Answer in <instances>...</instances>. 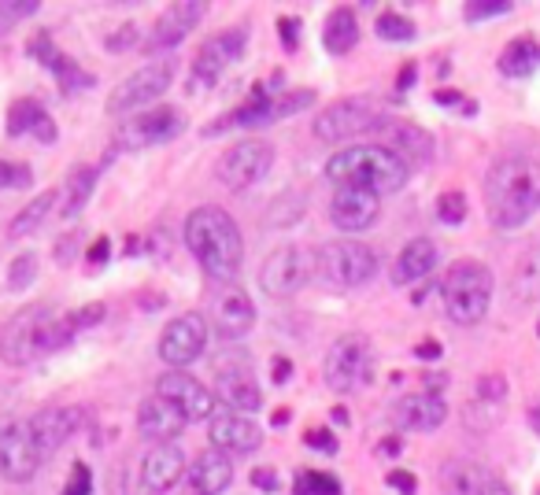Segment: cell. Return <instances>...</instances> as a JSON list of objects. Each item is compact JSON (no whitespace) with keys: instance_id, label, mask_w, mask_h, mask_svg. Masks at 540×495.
I'll return each instance as SVG.
<instances>
[{"instance_id":"obj_25","label":"cell","mask_w":540,"mask_h":495,"mask_svg":"<svg viewBox=\"0 0 540 495\" xmlns=\"http://www.w3.org/2000/svg\"><path fill=\"white\" fill-rule=\"evenodd\" d=\"M330 222L344 233L370 230L378 222V196L367 189H337L330 200Z\"/></svg>"},{"instance_id":"obj_23","label":"cell","mask_w":540,"mask_h":495,"mask_svg":"<svg viewBox=\"0 0 540 495\" xmlns=\"http://www.w3.org/2000/svg\"><path fill=\"white\" fill-rule=\"evenodd\" d=\"M374 133L381 137V145L393 148L396 156L404 159L407 167H411V163H430L433 159V137L422 130V126H415V122L385 119V115H381Z\"/></svg>"},{"instance_id":"obj_60","label":"cell","mask_w":540,"mask_h":495,"mask_svg":"<svg viewBox=\"0 0 540 495\" xmlns=\"http://www.w3.org/2000/svg\"><path fill=\"white\" fill-rule=\"evenodd\" d=\"M330 418H333V425H348V422H352V418H348V411H344V407H333Z\"/></svg>"},{"instance_id":"obj_24","label":"cell","mask_w":540,"mask_h":495,"mask_svg":"<svg viewBox=\"0 0 540 495\" xmlns=\"http://www.w3.org/2000/svg\"><path fill=\"white\" fill-rule=\"evenodd\" d=\"M185 425H189L185 414L174 407L171 399H163L160 392H152V396L137 407V429H141V436L156 440V444H174V440L182 436Z\"/></svg>"},{"instance_id":"obj_61","label":"cell","mask_w":540,"mask_h":495,"mask_svg":"<svg viewBox=\"0 0 540 495\" xmlns=\"http://www.w3.org/2000/svg\"><path fill=\"white\" fill-rule=\"evenodd\" d=\"M270 422H274V425H285V422H289V411H285V407H282V411H274V418H270Z\"/></svg>"},{"instance_id":"obj_27","label":"cell","mask_w":540,"mask_h":495,"mask_svg":"<svg viewBox=\"0 0 540 495\" xmlns=\"http://www.w3.org/2000/svg\"><path fill=\"white\" fill-rule=\"evenodd\" d=\"M234 484V459L222 451H204L189 470H185V492L189 495H222Z\"/></svg>"},{"instance_id":"obj_50","label":"cell","mask_w":540,"mask_h":495,"mask_svg":"<svg viewBox=\"0 0 540 495\" xmlns=\"http://www.w3.org/2000/svg\"><path fill=\"white\" fill-rule=\"evenodd\" d=\"M130 45H137V26L134 23H126L119 34L108 37V52H123V49H130Z\"/></svg>"},{"instance_id":"obj_39","label":"cell","mask_w":540,"mask_h":495,"mask_svg":"<svg viewBox=\"0 0 540 495\" xmlns=\"http://www.w3.org/2000/svg\"><path fill=\"white\" fill-rule=\"evenodd\" d=\"M293 495H341V481L333 473L304 470L293 481Z\"/></svg>"},{"instance_id":"obj_47","label":"cell","mask_w":540,"mask_h":495,"mask_svg":"<svg viewBox=\"0 0 540 495\" xmlns=\"http://www.w3.org/2000/svg\"><path fill=\"white\" fill-rule=\"evenodd\" d=\"M507 396V381L500 374H489L478 381V403H500Z\"/></svg>"},{"instance_id":"obj_56","label":"cell","mask_w":540,"mask_h":495,"mask_svg":"<svg viewBox=\"0 0 540 495\" xmlns=\"http://www.w3.org/2000/svg\"><path fill=\"white\" fill-rule=\"evenodd\" d=\"M289 374H293V363H289V359H278V363H274V381L282 385V381H285Z\"/></svg>"},{"instance_id":"obj_53","label":"cell","mask_w":540,"mask_h":495,"mask_svg":"<svg viewBox=\"0 0 540 495\" xmlns=\"http://www.w3.org/2000/svg\"><path fill=\"white\" fill-rule=\"evenodd\" d=\"M108 255H111V241H108V237H97V241H93V248L86 252V263L100 266L104 259H108Z\"/></svg>"},{"instance_id":"obj_46","label":"cell","mask_w":540,"mask_h":495,"mask_svg":"<svg viewBox=\"0 0 540 495\" xmlns=\"http://www.w3.org/2000/svg\"><path fill=\"white\" fill-rule=\"evenodd\" d=\"M63 495H93V473H89L86 462H74L71 477L63 484Z\"/></svg>"},{"instance_id":"obj_41","label":"cell","mask_w":540,"mask_h":495,"mask_svg":"<svg viewBox=\"0 0 540 495\" xmlns=\"http://www.w3.org/2000/svg\"><path fill=\"white\" fill-rule=\"evenodd\" d=\"M37 12V0H0V34H8L12 26L26 23Z\"/></svg>"},{"instance_id":"obj_33","label":"cell","mask_w":540,"mask_h":495,"mask_svg":"<svg viewBox=\"0 0 540 495\" xmlns=\"http://www.w3.org/2000/svg\"><path fill=\"white\" fill-rule=\"evenodd\" d=\"M93 189H97V167L78 163V167L67 174V182H63V189H60V215L67 218V222L82 215L89 204V196H93Z\"/></svg>"},{"instance_id":"obj_55","label":"cell","mask_w":540,"mask_h":495,"mask_svg":"<svg viewBox=\"0 0 540 495\" xmlns=\"http://www.w3.org/2000/svg\"><path fill=\"white\" fill-rule=\"evenodd\" d=\"M378 451L381 455H389V459H396V455L404 451V444H400V436H385V440L378 444Z\"/></svg>"},{"instance_id":"obj_7","label":"cell","mask_w":540,"mask_h":495,"mask_svg":"<svg viewBox=\"0 0 540 495\" xmlns=\"http://www.w3.org/2000/svg\"><path fill=\"white\" fill-rule=\"evenodd\" d=\"M322 374H326V385L333 392H356L370 381L374 374V348H370L367 337H359V333H344L330 344L326 351V366H322Z\"/></svg>"},{"instance_id":"obj_54","label":"cell","mask_w":540,"mask_h":495,"mask_svg":"<svg viewBox=\"0 0 540 495\" xmlns=\"http://www.w3.org/2000/svg\"><path fill=\"white\" fill-rule=\"evenodd\" d=\"M415 355L422 363H437V359H441V344H437V340H422L415 348Z\"/></svg>"},{"instance_id":"obj_34","label":"cell","mask_w":540,"mask_h":495,"mask_svg":"<svg viewBox=\"0 0 540 495\" xmlns=\"http://www.w3.org/2000/svg\"><path fill=\"white\" fill-rule=\"evenodd\" d=\"M356 41H359V23H356V15H352V8H333L326 26H322V45H326V52L344 56V52L356 49Z\"/></svg>"},{"instance_id":"obj_2","label":"cell","mask_w":540,"mask_h":495,"mask_svg":"<svg viewBox=\"0 0 540 495\" xmlns=\"http://www.w3.org/2000/svg\"><path fill=\"white\" fill-rule=\"evenodd\" d=\"M485 211L496 230H522L540 211V163L533 156L496 159L485 174Z\"/></svg>"},{"instance_id":"obj_15","label":"cell","mask_w":540,"mask_h":495,"mask_svg":"<svg viewBox=\"0 0 540 495\" xmlns=\"http://www.w3.org/2000/svg\"><path fill=\"white\" fill-rule=\"evenodd\" d=\"M378 119L381 115L370 108L367 100H337V104H330L319 115L315 137L326 141V145H344V141H352L359 133H374Z\"/></svg>"},{"instance_id":"obj_62","label":"cell","mask_w":540,"mask_h":495,"mask_svg":"<svg viewBox=\"0 0 540 495\" xmlns=\"http://www.w3.org/2000/svg\"><path fill=\"white\" fill-rule=\"evenodd\" d=\"M537 337H540V326H537Z\"/></svg>"},{"instance_id":"obj_48","label":"cell","mask_w":540,"mask_h":495,"mask_svg":"<svg viewBox=\"0 0 540 495\" xmlns=\"http://www.w3.org/2000/svg\"><path fill=\"white\" fill-rule=\"evenodd\" d=\"M304 444L311 447V451H322V455H337V436H333L330 429H307Z\"/></svg>"},{"instance_id":"obj_11","label":"cell","mask_w":540,"mask_h":495,"mask_svg":"<svg viewBox=\"0 0 540 495\" xmlns=\"http://www.w3.org/2000/svg\"><path fill=\"white\" fill-rule=\"evenodd\" d=\"M41 447L34 440V429L23 418H4L0 422V477L12 484H26L41 470Z\"/></svg>"},{"instance_id":"obj_10","label":"cell","mask_w":540,"mask_h":495,"mask_svg":"<svg viewBox=\"0 0 540 495\" xmlns=\"http://www.w3.org/2000/svg\"><path fill=\"white\" fill-rule=\"evenodd\" d=\"M185 130V111L182 108H148L141 115H130L119 122L115 130V148L123 152H141L152 145H167Z\"/></svg>"},{"instance_id":"obj_1","label":"cell","mask_w":540,"mask_h":495,"mask_svg":"<svg viewBox=\"0 0 540 495\" xmlns=\"http://www.w3.org/2000/svg\"><path fill=\"white\" fill-rule=\"evenodd\" d=\"M185 248L197 255L204 278L215 285H234L245 266V241L230 211L204 204L185 218Z\"/></svg>"},{"instance_id":"obj_58","label":"cell","mask_w":540,"mask_h":495,"mask_svg":"<svg viewBox=\"0 0 540 495\" xmlns=\"http://www.w3.org/2000/svg\"><path fill=\"white\" fill-rule=\"evenodd\" d=\"M529 425H533V433L540 436V396L533 399V407H529Z\"/></svg>"},{"instance_id":"obj_35","label":"cell","mask_w":540,"mask_h":495,"mask_svg":"<svg viewBox=\"0 0 540 495\" xmlns=\"http://www.w3.org/2000/svg\"><path fill=\"white\" fill-rule=\"evenodd\" d=\"M511 296H515L518 303H540V241L515 263Z\"/></svg>"},{"instance_id":"obj_17","label":"cell","mask_w":540,"mask_h":495,"mask_svg":"<svg viewBox=\"0 0 540 495\" xmlns=\"http://www.w3.org/2000/svg\"><path fill=\"white\" fill-rule=\"evenodd\" d=\"M307 281V266L304 255L296 252L293 244H282L263 259L259 266V289L270 300H289L293 292H300V285Z\"/></svg>"},{"instance_id":"obj_40","label":"cell","mask_w":540,"mask_h":495,"mask_svg":"<svg viewBox=\"0 0 540 495\" xmlns=\"http://www.w3.org/2000/svg\"><path fill=\"white\" fill-rule=\"evenodd\" d=\"M378 37H385V41H411V37H415V23L400 12H381Z\"/></svg>"},{"instance_id":"obj_59","label":"cell","mask_w":540,"mask_h":495,"mask_svg":"<svg viewBox=\"0 0 540 495\" xmlns=\"http://www.w3.org/2000/svg\"><path fill=\"white\" fill-rule=\"evenodd\" d=\"M455 100H459L455 89H441V93H437V104H455Z\"/></svg>"},{"instance_id":"obj_16","label":"cell","mask_w":540,"mask_h":495,"mask_svg":"<svg viewBox=\"0 0 540 495\" xmlns=\"http://www.w3.org/2000/svg\"><path fill=\"white\" fill-rule=\"evenodd\" d=\"M204 12H208V4H204V0H182V4H171V8L152 23V30H148L145 41H141L145 52L148 56L174 52L185 37L197 30V23L204 19Z\"/></svg>"},{"instance_id":"obj_5","label":"cell","mask_w":540,"mask_h":495,"mask_svg":"<svg viewBox=\"0 0 540 495\" xmlns=\"http://www.w3.org/2000/svg\"><path fill=\"white\" fill-rule=\"evenodd\" d=\"M492 270L478 259H459V263L444 274L441 281V300L444 311L455 326H478L489 314L492 303Z\"/></svg>"},{"instance_id":"obj_32","label":"cell","mask_w":540,"mask_h":495,"mask_svg":"<svg viewBox=\"0 0 540 495\" xmlns=\"http://www.w3.org/2000/svg\"><path fill=\"white\" fill-rule=\"evenodd\" d=\"M8 133L12 137H23V133H34L37 141H56V122L49 119V111L41 108V100L26 97V100H15L12 108H8Z\"/></svg>"},{"instance_id":"obj_42","label":"cell","mask_w":540,"mask_h":495,"mask_svg":"<svg viewBox=\"0 0 540 495\" xmlns=\"http://www.w3.org/2000/svg\"><path fill=\"white\" fill-rule=\"evenodd\" d=\"M437 218H441L444 226H459L463 218H467V196L463 193H441L437 196Z\"/></svg>"},{"instance_id":"obj_26","label":"cell","mask_w":540,"mask_h":495,"mask_svg":"<svg viewBox=\"0 0 540 495\" xmlns=\"http://www.w3.org/2000/svg\"><path fill=\"white\" fill-rule=\"evenodd\" d=\"M26 52L34 56V60H41L45 67H49L56 78H60V89L67 93V97H74V93H82V89H89V85H97V78L89 71H82L78 63L71 60V56H63L56 45H52L49 34H37L30 45H26Z\"/></svg>"},{"instance_id":"obj_8","label":"cell","mask_w":540,"mask_h":495,"mask_svg":"<svg viewBox=\"0 0 540 495\" xmlns=\"http://www.w3.org/2000/svg\"><path fill=\"white\" fill-rule=\"evenodd\" d=\"M174 82V63L171 60H156L137 67L130 78L115 85V93L108 97V115H141L148 111L152 100H160Z\"/></svg>"},{"instance_id":"obj_43","label":"cell","mask_w":540,"mask_h":495,"mask_svg":"<svg viewBox=\"0 0 540 495\" xmlns=\"http://www.w3.org/2000/svg\"><path fill=\"white\" fill-rule=\"evenodd\" d=\"M37 278V255L34 252H23L19 259L12 263V274H8V285H12L15 292H23L26 285H34Z\"/></svg>"},{"instance_id":"obj_12","label":"cell","mask_w":540,"mask_h":495,"mask_svg":"<svg viewBox=\"0 0 540 495\" xmlns=\"http://www.w3.org/2000/svg\"><path fill=\"white\" fill-rule=\"evenodd\" d=\"M49 303H30L23 311L8 318V326L0 329V359L8 366H26L41 359V326H45Z\"/></svg>"},{"instance_id":"obj_22","label":"cell","mask_w":540,"mask_h":495,"mask_svg":"<svg viewBox=\"0 0 540 495\" xmlns=\"http://www.w3.org/2000/svg\"><path fill=\"white\" fill-rule=\"evenodd\" d=\"M208 436L215 451H222V455H252V451L263 447V429L237 411L215 414L208 425Z\"/></svg>"},{"instance_id":"obj_51","label":"cell","mask_w":540,"mask_h":495,"mask_svg":"<svg viewBox=\"0 0 540 495\" xmlns=\"http://www.w3.org/2000/svg\"><path fill=\"white\" fill-rule=\"evenodd\" d=\"M385 481H389V488H396L400 495H415V488H418L415 473H407V470H393Z\"/></svg>"},{"instance_id":"obj_45","label":"cell","mask_w":540,"mask_h":495,"mask_svg":"<svg viewBox=\"0 0 540 495\" xmlns=\"http://www.w3.org/2000/svg\"><path fill=\"white\" fill-rule=\"evenodd\" d=\"M507 12H511V0H474V4H467V23H481V19Z\"/></svg>"},{"instance_id":"obj_20","label":"cell","mask_w":540,"mask_h":495,"mask_svg":"<svg viewBox=\"0 0 540 495\" xmlns=\"http://www.w3.org/2000/svg\"><path fill=\"white\" fill-rule=\"evenodd\" d=\"M444 418H448V403L437 388H426V392H407V396L396 399L393 407V422L407 433H433L441 429Z\"/></svg>"},{"instance_id":"obj_36","label":"cell","mask_w":540,"mask_h":495,"mask_svg":"<svg viewBox=\"0 0 540 495\" xmlns=\"http://www.w3.org/2000/svg\"><path fill=\"white\" fill-rule=\"evenodd\" d=\"M56 207H60V193H56V189L34 196V200H30V204H26L23 211L12 218V226H8V237H12V241H23V237H30V233H34L37 226H41V222H45V218L56 211Z\"/></svg>"},{"instance_id":"obj_57","label":"cell","mask_w":540,"mask_h":495,"mask_svg":"<svg viewBox=\"0 0 540 495\" xmlns=\"http://www.w3.org/2000/svg\"><path fill=\"white\" fill-rule=\"evenodd\" d=\"M411 82H415V63H407L404 71H400V82H396V89L404 93V89H407V85H411Z\"/></svg>"},{"instance_id":"obj_63","label":"cell","mask_w":540,"mask_h":495,"mask_svg":"<svg viewBox=\"0 0 540 495\" xmlns=\"http://www.w3.org/2000/svg\"><path fill=\"white\" fill-rule=\"evenodd\" d=\"M537 495H540V492H537Z\"/></svg>"},{"instance_id":"obj_30","label":"cell","mask_w":540,"mask_h":495,"mask_svg":"<svg viewBox=\"0 0 540 495\" xmlns=\"http://www.w3.org/2000/svg\"><path fill=\"white\" fill-rule=\"evenodd\" d=\"M215 396L230 403V411L237 414H252L263 407V388L248 366H234V370H219V381H215Z\"/></svg>"},{"instance_id":"obj_28","label":"cell","mask_w":540,"mask_h":495,"mask_svg":"<svg viewBox=\"0 0 540 495\" xmlns=\"http://www.w3.org/2000/svg\"><path fill=\"white\" fill-rule=\"evenodd\" d=\"M78 425H82V411H78V407H49V411H37L34 418H30L34 440H37V447H41V455H45V459L56 455V451L71 440Z\"/></svg>"},{"instance_id":"obj_18","label":"cell","mask_w":540,"mask_h":495,"mask_svg":"<svg viewBox=\"0 0 540 495\" xmlns=\"http://www.w3.org/2000/svg\"><path fill=\"white\" fill-rule=\"evenodd\" d=\"M156 392L163 399H171L174 407L185 414V422H204V418H215V392L204 388L193 374L185 370H167V374L156 381Z\"/></svg>"},{"instance_id":"obj_3","label":"cell","mask_w":540,"mask_h":495,"mask_svg":"<svg viewBox=\"0 0 540 495\" xmlns=\"http://www.w3.org/2000/svg\"><path fill=\"white\" fill-rule=\"evenodd\" d=\"M411 178V167L385 145H348L326 163V182L337 189H367L374 196L400 193Z\"/></svg>"},{"instance_id":"obj_9","label":"cell","mask_w":540,"mask_h":495,"mask_svg":"<svg viewBox=\"0 0 540 495\" xmlns=\"http://www.w3.org/2000/svg\"><path fill=\"white\" fill-rule=\"evenodd\" d=\"M248 45V30L245 26H234V30H222V34H211L204 45L197 49L193 56V71H189V89L200 93V89H211V85L219 82L222 74L230 71L237 60H241V52Z\"/></svg>"},{"instance_id":"obj_31","label":"cell","mask_w":540,"mask_h":495,"mask_svg":"<svg viewBox=\"0 0 540 495\" xmlns=\"http://www.w3.org/2000/svg\"><path fill=\"white\" fill-rule=\"evenodd\" d=\"M437 244L430 237H415V241L404 244V252L396 255L393 263V285H415V281L430 278L437 270Z\"/></svg>"},{"instance_id":"obj_14","label":"cell","mask_w":540,"mask_h":495,"mask_svg":"<svg viewBox=\"0 0 540 495\" xmlns=\"http://www.w3.org/2000/svg\"><path fill=\"white\" fill-rule=\"evenodd\" d=\"M208 337H211V326L208 318L200 311H185L178 314L171 326L163 329L160 337V359L171 370H185L189 363H197L204 348H208Z\"/></svg>"},{"instance_id":"obj_49","label":"cell","mask_w":540,"mask_h":495,"mask_svg":"<svg viewBox=\"0 0 540 495\" xmlns=\"http://www.w3.org/2000/svg\"><path fill=\"white\" fill-rule=\"evenodd\" d=\"M278 34H282V45L289 52L300 49V19H293V15H282V19H278Z\"/></svg>"},{"instance_id":"obj_44","label":"cell","mask_w":540,"mask_h":495,"mask_svg":"<svg viewBox=\"0 0 540 495\" xmlns=\"http://www.w3.org/2000/svg\"><path fill=\"white\" fill-rule=\"evenodd\" d=\"M34 182V170L26 163H12V159H0V189H26Z\"/></svg>"},{"instance_id":"obj_37","label":"cell","mask_w":540,"mask_h":495,"mask_svg":"<svg viewBox=\"0 0 540 495\" xmlns=\"http://www.w3.org/2000/svg\"><path fill=\"white\" fill-rule=\"evenodd\" d=\"M537 63H540V45H537V41H529V37H515V41L504 49V56H500V71H504L507 78H529V74L537 71Z\"/></svg>"},{"instance_id":"obj_4","label":"cell","mask_w":540,"mask_h":495,"mask_svg":"<svg viewBox=\"0 0 540 495\" xmlns=\"http://www.w3.org/2000/svg\"><path fill=\"white\" fill-rule=\"evenodd\" d=\"M315 104V93L311 89H285V93H270V85H256L234 111H226L222 119H215L204 130V137H215V133L226 130H252V126H274V122L289 119V115H300Z\"/></svg>"},{"instance_id":"obj_6","label":"cell","mask_w":540,"mask_h":495,"mask_svg":"<svg viewBox=\"0 0 540 495\" xmlns=\"http://www.w3.org/2000/svg\"><path fill=\"white\" fill-rule=\"evenodd\" d=\"M315 266L333 289H359L378 274V252L363 241H330L315 252Z\"/></svg>"},{"instance_id":"obj_13","label":"cell","mask_w":540,"mask_h":495,"mask_svg":"<svg viewBox=\"0 0 540 495\" xmlns=\"http://www.w3.org/2000/svg\"><path fill=\"white\" fill-rule=\"evenodd\" d=\"M274 167V148L267 141H241L230 152H222L219 163H215V178H219L226 189H248V185L263 182Z\"/></svg>"},{"instance_id":"obj_38","label":"cell","mask_w":540,"mask_h":495,"mask_svg":"<svg viewBox=\"0 0 540 495\" xmlns=\"http://www.w3.org/2000/svg\"><path fill=\"white\" fill-rule=\"evenodd\" d=\"M304 207H307V196L304 193H293V189H285L267 211V226L270 230H285V226H293L304 218Z\"/></svg>"},{"instance_id":"obj_29","label":"cell","mask_w":540,"mask_h":495,"mask_svg":"<svg viewBox=\"0 0 540 495\" xmlns=\"http://www.w3.org/2000/svg\"><path fill=\"white\" fill-rule=\"evenodd\" d=\"M211 322H215V329H219V337H226V340L248 337L252 326H256V307H252V300H248V292H241V289L222 292L219 300H215Z\"/></svg>"},{"instance_id":"obj_21","label":"cell","mask_w":540,"mask_h":495,"mask_svg":"<svg viewBox=\"0 0 540 495\" xmlns=\"http://www.w3.org/2000/svg\"><path fill=\"white\" fill-rule=\"evenodd\" d=\"M441 481L452 495H515L511 492V484H507L500 473L489 470V466H481V462H470V459L444 462Z\"/></svg>"},{"instance_id":"obj_52","label":"cell","mask_w":540,"mask_h":495,"mask_svg":"<svg viewBox=\"0 0 540 495\" xmlns=\"http://www.w3.org/2000/svg\"><path fill=\"white\" fill-rule=\"evenodd\" d=\"M252 484H256L259 492H278V488H282V481H278L274 470H256L252 473Z\"/></svg>"},{"instance_id":"obj_19","label":"cell","mask_w":540,"mask_h":495,"mask_svg":"<svg viewBox=\"0 0 540 495\" xmlns=\"http://www.w3.org/2000/svg\"><path fill=\"white\" fill-rule=\"evenodd\" d=\"M185 477V451L178 444L152 447L141 459V477H137V495H167L174 484Z\"/></svg>"}]
</instances>
